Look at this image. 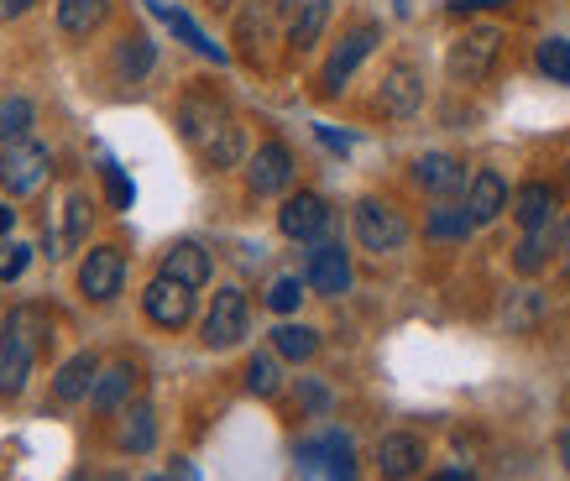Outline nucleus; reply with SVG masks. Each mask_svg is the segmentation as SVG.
I'll list each match as a JSON object with an SVG mask.
<instances>
[{
	"label": "nucleus",
	"instance_id": "obj_1",
	"mask_svg": "<svg viewBox=\"0 0 570 481\" xmlns=\"http://www.w3.org/2000/svg\"><path fill=\"white\" fill-rule=\"evenodd\" d=\"M48 341H52L48 310L17 304V310L6 314V335H0V397H17L27 387V377H32V366Z\"/></svg>",
	"mask_w": 570,
	"mask_h": 481
},
{
	"label": "nucleus",
	"instance_id": "obj_2",
	"mask_svg": "<svg viewBox=\"0 0 570 481\" xmlns=\"http://www.w3.org/2000/svg\"><path fill=\"white\" fill-rule=\"evenodd\" d=\"M498 52H502V32L498 27H466V32L450 42L445 52V69L455 85H482L487 73L498 69Z\"/></svg>",
	"mask_w": 570,
	"mask_h": 481
},
{
	"label": "nucleus",
	"instance_id": "obj_3",
	"mask_svg": "<svg viewBox=\"0 0 570 481\" xmlns=\"http://www.w3.org/2000/svg\"><path fill=\"white\" fill-rule=\"evenodd\" d=\"M351 225H356V240H362V252H377V257H387V252H403L409 246V220L397 215L387 199H356V209H351Z\"/></svg>",
	"mask_w": 570,
	"mask_h": 481
},
{
	"label": "nucleus",
	"instance_id": "obj_4",
	"mask_svg": "<svg viewBox=\"0 0 570 481\" xmlns=\"http://www.w3.org/2000/svg\"><path fill=\"white\" fill-rule=\"evenodd\" d=\"M298 481H356V455L346 434H320L309 445H298Z\"/></svg>",
	"mask_w": 570,
	"mask_h": 481
},
{
	"label": "nucleus",
	"instance_id": "obj_5",
	"mask_svg": "<svg viewBox=\"0 0 570 481\" xmlns=\"http://www.w3.org/2000/svg\"><path fill=\"white\" fill-rule=\"evenodd\" d=\"M48 168H52V153L32 137L0 147V189L6 194H32L37 184L48 178Z\"/></svg>",
	"mask_w": 570,
	"mask_h": 481
},
{
	"label": "nucleus",
	"instance_id": "obj_6",
	"mask_svg": "<svg viewBox=\"0 0 570 481\" xmlns=\"http://www.w3.org/2000/svg\"><path fill=\"white\" fill-rule=\"evenodd\" d=\"M246 325H252L246 293L242 288H220L215 293V304H209V314H205V345L209 351H230V345H242Z\"/></svg>",
	"mask_w": 570,
	"mask_h": 481
},
{
	"label": "nucleus",
	"instance_id": "obj_7",
	"mask_svg": "<svg viewBox=\"0 0 570 481\" xmlns=\"http://www.w3.org/2000/svg\"><path fill=\"white\" fill-rule=\"evenodd\" d=\"M304 283H309L314 293H325V298L351 293V252L341 246V240H314L309 267H304Z\"/></svg>",
	"mask_w": 570,
	"mask_h": 481
},
{
	"label": "nucleus",
	"instance_id": "obj_8",
	"mask_svg": "<svg viewBox=\"0 0 570 481\" xmlns=\"http://www.w3.org/2000/svg\"><path fill=\"white\" fill-rule=\"evenodd\" d=\"M121 283H126L121 246H95V252L79 262V288H85V298H95V304H110V298L121 293Z\"/></svg>",
	"mask_w": 570,
	"mask_h": 481
},
{
	"label": "nucleus",
	"instance_id": "obj_9",
	"mask_svg": "<svg viewBox=\"0 0 570 481\" xmlns=\"http://www.w3.org/2000/svg\"><path fill=\"white\" fill-rule=\"evenodd\" d=\"M141 310H147L153 325L184 330L194 320V288L174 283V277H157V283H147V293H141Z\"/></svg>",
	"mask_w": 570,
	"mask_h": 481
},
{
	"label": "nucleus",
	"instance_id": "obj_10",
	"mask_svg": "<svg viewBox=\"0 0 570 481\" xmlns=\"http://www.w3.org/2000/svg\"><path fill=\"white\" fill-rule=\"evenodd\" d=\"M377 105H382V116H393V120L419 116V105H424V73L414 63H393V69L382 73Z\"/></svg>",
	"mask_w": 570,
	"mask_h": 481
},
{
	"label": "nucleus",
	"instance_id": "obj_11",
	"mask_svg": "<svg viewBox=\"0 0 570 481\" xmlns=\"http://www.w3.org/2000/svg\"><path fill=\"white\" fill-rule=\"evenodd\" d=\"M377 37H382L377 27H356V32L341 37V48L330 52V63H325V95H341V89L351 85V73H356L366 58H372Z\"/></svg>",
	"mask_w": 570,
	"mask_h": 481
},
{
	"label": "nucleus",
	"instance_id": "obj_12",
	"mask_svg": "<svg viewBox=\"0 0 570 481\" xmlns=\"http://www.w3.org/2000/svg\"><path fill=\"white\" fill-rule=\"evenodd\" d=\"M277 230L288 240H320L330 230V205L320 194H288L277 209Z\"/></svg>",
	"mask_w": 570,
	"mask_h": 481
},
{
	"label": "nucleus",
	"instance_id": "obj_13",
	"mask_svg": "<svg viewBox=\"0 0 570 481\" xmlns=\"http://www.w3.org/2000/svg\"><path fill=\"white\" fill-rule=\"evenodd\" d=\"M246 184H252V194H262V199L283 194L294 184V153H288L283 141H262L257 157H252V168H246Z\"/></svg>",
	"mask_w": 570,
	"mask_h": 481
},
{
	"label": "nucleus",
	"instance_id": "obj_14",
	"mask_svg": "<svg viewBox=\"0 0 570 481\" xmlns=\"http://www.w3.org/2000/svg\"><path fill=\"white\" fill-rule=\"evenodd\" d=\"M513 215H519L523 236H550L554 220H560V194H554V184H523L519 194H513Z\"/></svg>",
	"mask_w": 570,
	"mask_h": 481
},
{
	"label": "nucleus",
	"instance_id": "obj_15",
	"mask_svg": "<svg viewBox=\"0 0 570 481\" xmlns=\"http://www.w3.org/2000/svg\"><path fill=\"white\" fill-rule=\"evenodd\" d=\"M225 120H230V110H225L215 95H189V100L178 105V137H184L194 153H199V147H205V141L220 131Z\"/></svg>",
	"mask_w": 570,
	"mask_h": 481
},
{
	"label": "nucleus",
	"instance_id": "obj_16",
	"mask_svg": "<svg viewBox=\"0 0 570 481\" xmlns=\"http://www.w3.org/2000/svg\"><path fill=\"white\" fill-rule=\"evenodd\" d=\"M419 465H424V440L409 430H397V434H382V445H377V471L387 481H409L419 477Z\"/></svg>",
	"mask_w": 570,
	"mask_h": 481
},
{
	"label": "nucleus",
	"instance_id": "obj_17",
	"mask_svg": "<svg viewBox=\"0 0 570 481\" xmlns=\"http://www.w3.org/2000/svg\"><path fill=\"white\" fill-rule=\"evenodd\" d=\"M508 199H513V194H508V178H502L498 168H482L466 184V215L476 225H492V220H498L502 209H508Z\"/></svg>",
	"mask_w": 570,
	"mask_h": 481
},
{
	"label": "nucleus",
	"instance_id": "obj_18",
	"mask_svg": "<svg viewBox=\"0 0 570 481\" xmlns=\"http://www.w3.org/2000/svg\"><path fill=\"white\" fill-rule=\"evenodd\" d=\"M414 184H419V189H430V194H440V199H450V194L466 189L471 178H466V168H461L450 153H424L414 163Z\"/></svg>",
	"mask_w": 570,
	"mask_h": 481
},
{
	"label": "nucleus",
	"instance_id": "obj_19",
	"mask_svg": "<svg viewBox=\"0 0 570 481\" xmlns=\"http://www.w3.org/2000/svg\"><path fill=\"white\" fill-rule=\"evenodd\" d=\"M163 277H174L184 288H205L209 283V252L199 240H174L168 252H163Z\"/></svg>",
	"mask_w": 570,
	"mask_h": 481
},
{
	"label": "nucleus",
	"instance_id": "obj_20",
	"mask_svg": "<svg viewBox=\"0 0 570 481\" xmlns=\"http://www.w3.org/2000/svg\"><path fill=\"white\" fill-rule=\"evenodd\" d=\"M131 387H137V366H131V361H110V366H100V377H95L89 409H95V413H116L126 397H131Z\"/></svg>",
	"mask_w": 570,
	"mask_h": 481
},
{
	"label": "nucleus",
	"instance_id": "obj_21",
	"mask_svg": "<svg viewBox=\"0 0 570 481\" xmlns=\"http://www.w3.org/2000/svg\"><path fill=\"white\" fill-rule=\"evenodd\" d=\"M95 377H100L95 351H79V356H69L63 366H58V377H52V397H58V403H79V397L95 393Z\"/></svg>",
	"mask_w": 570,
	"mask_h": 481
},
{
	"label": "nucleus",
	"instance_id": "obj_22",
	"mask_svg": "<svg viewBox=\"0 0 570 481\" xmlns=\"http://www.w3.org/2000/svg\"><path fill=\"white\" fill-rule=\"evenodd\" d=\"M199 157H205V168H215V173H220V168H236V163H242V157H246V131L236 126V116L225 120L220 131H215V137L199 147Z\"/></svg>",
	"mask_w": 570,
	"mask_h": 481
},
{
	"label": "nucleus",
	"instance_id": "obj_23",
	"mask_svg": "<svg viewBox=\"0 0 570 481\" xmlns=\"http://www.w3.org/2000/svg\"><path fill=\"white\" fill-rule=\"evenodd\" d=\"M105 17H110V0H58V27L69 37L100 32Z\"/></svg>",
	"mask_w": 570,
	"mask_h": 481
},
{
	"label": "nucleus",
	"instance_id": "obj_24",
	"mask_svg": "<svg viewBox=\"0 0 570 481\" xmlns=\"http://www.w3.org/2000/svg\"><path fill=\"white\" fill-rule=\"evenodd\" d=\"M330 21V0H294V21H288V42H294L298 52L314 48L320 42V32H325Z\"/></svg>",
	"mask_w": 570,
	"mask_h": 481
},
{
	"label": "nucleus",
	"instance_id": "obj_25",
	"mask_svg": "<svg viewBox=\"0 0 570 481\" xmlns=\"http://www.w3.org/2000/svg\"><path fill=\"white\" fill-rule=\"evenodd\" d=\"M157 11H163V21L174 27V37H184V42H189L199 58H209V63H225V48H220V42H209V32L189 17V11H178V6H157Z\"/></svg>",
	"mask_w": 570,
	"mask_h": 481
},
{
	"label": "nucleus",
	"instance_id": "obj_26",
	"mask_svg": "<svg viewBox=\"0 0 570 481\" xmlns=\"http://www.w3.org/2000/svg\"><path fill=\"white\" fill-rule=\"evenodd\" d=\"M273 37V6L267 0H252L242 11V21H236V42L246 48V58H262V42Z\"/></svg>",
	"mask_w": 570,
	"mask_h": 481
},
{
	"label": "nucleus",
	"instance_id": "obj_27",
	"mask_svg": "<svg viewBox=\"0 0 570 481\" xmlns=\"http://www.w3.org/2000/svg\"><path fill=\"white\" fill-rule=\"evenodd\" d=\"M476 230V220L466 215V205H440L430 209V220H424V236L430 240H466Z\"/></svg>",
	"mask_w": 570,
	"mask_h": 481
},
{
	"label": "nucleus",
	"instance_id": "obj_28",
	"mask_svg": "<svg viewBox=\"0 0 570 481\" xmlns=\"http://www.w3.org/2000/svg\"><path fill=\"white\" fill-rule=\"evenodd\" d=\"M157 63V48H153V37H126L121 48H116V69H121V79H147Z\"/></svg>",
	"mask_w": 570,
	"mask_h": 481
},
{
	"label": "nucleus",
	"instance_id": "obj_29",
	"mask_svg": "<svg viewBox=\"0 0 570 481\" xmlns=\"http://www.w3.org/2000/svg\"><path fill=\"white\" fill-rule=\"evenodd\" d=\"M539 320H544V293H534V288L513 293V298L502 304V325L519 330V335H529V330H534Z\"/></svg>",
	"mask_w": 570,
	"mask_h": 481
},
{
	"label": "nucleus",
	"instance_id": "obj_30",
	"mask_svg": "<svg viewBox=\"0 0 570 481\" xmlns=\"http://www.w3.org/2000/svg\"><path fill=\"white\" fill-rule=\"evenodd\" d=\"M277 351L273 356H267V351H262V356H252L246 361V393L252 397H277L283 393V366H277Z\"/></svg>",
	"mask_w": 570,
	"mask_h": 481
},
{
	"label": "nucleus",
	"instance_id": "obj_31",
	"mask_svg": "<svg viewBox=\"0 0 570 481\" xmlns=\"http://www.w3.org/2000/svg\"><path fill=\"white\" fill-rule=\"evenodd\" d=\"M273 351L283 361H309L314 351H320V330H309V325H277L273 330Z\"/></svg>",
	"mask_w": 570,
	"mask_h": 481
},
{
	"label": "nucleus",
	"instance_id": "obj_32",
	"mask_svg": "<svg viewBox=\"0 0 570 481\" xmlns=\"http://www.w3.org/2000/svg\"><path fill=\"white\" fill-rule=\"evenodd\" d=\"M121 445L131 450V455H147V450L157 445V413L147 409V403H131V413H126Z\"/></svg>",
	"mask_w": 570,
	"mask_h": 481
},
{
	"label": "nucleus",
	"instance_id": "obj_33",
	"mask_svg": "<svg viewBox=\"0 0 570 481\" xmlns=\"http://www.w3.org/2000/svg\"><path fill=\"white\" fill-rule=\"evenodd\" d=\"M32 120H37L32 100H21V95H6V100H0V147H11V141L27 137V131H32Z\"/></svg>",
	"mask_w": 570,
	"mask_h": 481
},
{
	"label": "nucleus",
	"instance_id": "obj_34",
	"mask_svg": "<svg viewBox=\"0 0 570 481\" xmlns=\"http://www.w3.org/2000/svg\"><path fill=\"white\" fill-rule=\"evenodd\" d=\"M534 63L544 79H554V85H570V42L566 37H544L534 52Z\"/></svg>",
	"mask_w": 570,
	"mask_h": 481
},
{
	"label": "nucleus",
	"instance_id": "obj_35",
	"mask_svg": "<svg viewBox=\"0 0 570 481\" xmlns=\"http://www.w3.org/2000/svg\"><path fill=\"white\" fill-rule=\"evenodd\" d=\"M89 194H69V205H63V246H85V236H89Z\"/></svg>",
	"mask_w": 570,
	"mask_h": 481
},
{
	"label": "nucleus",
	"instance_id": "obj_36",
	"mask_svg": "<svg viewBox=\"0 0 570 481\" xmlns=\"http://www.w3.org/2000/svg\"><path fill=\"white\" fill-rule=\"evenodd\" d=\"M304 288H309L304 277H277L273 288H267V310H273V314H294L298 304H304Z\"/></svg>",
	"mask_w": 570,
	"mask_h": 481
},
{
	"label": "nucleus",
	"instance_id": "obj_37",
	"mask_svg": "<svg viewBox=\"0 0 570 481\" xmlns=\"http://www.w3.org/2000/svg\"><path fill=\"white\" fill-rule=\"evenodd\" d=\"M544 262H550V236H523L519 252H513V267H519L523 277H534Z\"/></svg>",
	"mask_w": 570,
	"mask_h": 481
},
{
	"label": "nucleus",
	"instance_id": "obj_38",
	"mask_svg": "<svg viewBox=\"0 0 570 481\" xmlns=\"http://www.w3.org/2000/svg\"><path fill=\"white\" fill-rule=\"evenodd\" d=\"M105 184H110V205L131 209V184H126V173L116 168V163H105Z\"/></svg>",
	"mask_w": 570,
	"mask_h": 481
},
{
	"label": "nucleus",
	"instance_id": "obj_39",
	"mask_svg": "<svg viewBox=\"0 0 570 481\" xmlns=\"http://www.w3.org/2000/svg\"><path fill=\"white\" fill-rule=\"evenodd\" d=\"M27 262H32V246H11V257L0 262V283H17L27 273Z\"/></svg>",
	"mask_w": 570,
	"mask_h": 481
},
{
	"label": "nucleus",
	"instance_id": "obj_40",
	"mask_svg": "<svg viewBox=\"0 0 570 481\" xmlns=\"http://www.w3.org/2000/svg\"><path fill=\"white\" fill-rule=\"evenodd\" d=\"M502 6H513V0H450L455 17H471V11H502Z\"/></svg>",
	"mask_w": 570,
	"mask_h": 481
},
{
	"label": "nucleus",
	"instance_id": "obj_41",
	"mask_svg": "<svg viewBox=\"0 0 570 481\" xmlns=\"http://www.w3.org/2000/svg\"><path fill=\"white\" fill-rule=\"evenodd\" d=\"M37 0H0V21H17V17H27Z\"/></svg>",
	"mask_w": 570,
	"mask_h": 481
},
{
	"label": "nucleus",
	"instance_id": "obj_42",
	"mask_svg": "<svg viewBox=\"0 0 570 481\" xmlns=\"http://www.w3.org/2000/svg\"><path fill=\"white\" fill-rule=\"evenodd\" d=\"M11 225H17V209L0 205V236H11Z\"/></svg>",
	"mask_w": 570,
	"mask_h": 481
},
{
	"label": "nucleus",
	"instance_id": "obj_43",
	"mask_svg": "<svg viewBox=\"0 0 570 481\" xmlns=\"http://www.w3.org/2000/svg\"><path fill=\"white\" fill-rule=\"evenodd\" d=\"M560 252H566V273H570V220H566V230H560Z\"/></svg>",
	"mask_w": 570,
	"mask_h": 481
},
{
	"label": "nucleus",
	"instance_id": "obj_44",
	"mask_svg": "<svg viewBox=\"0 0 570 481\" xmlns=\"http://www.w3.org/2000/svg\"><path fill=\"white\" fill-rule=\"evenodd\" d=\"M560 461H566V471H570V430L560 434Z\"/></svg>",
	"mask_w": 570,
	"mask_h": 481
},
{
	"label": "nucleus",
	"instance_id": "obj_45",
	"mask_svg": "<svg viewBox=\"0 0 570 481\" xmlns=\"http://www.w3.org/2000/svg\"><path fill=\"white\" fill-rule=\"evenodd\" d=\"M434 481H471V477H461V471H445V477H434Z\"/></svg>",
	"mask_w": 570,
	"mask_h": 481
},
{
	"label": "nucleus",
	"instance_id": "obj_46",
	"mask_svg": "<svg viewBox=\"0 0 570 481\" xmlns=\"http://www.w3.org/2000/svg\"><path fill=\"white\" fill-rule=\"evenodd\" d=\"M89 481H126V477H89Z\"/></svg>",
	"mask_w": 570,
	"mask_h": 481
}]
</instances>
